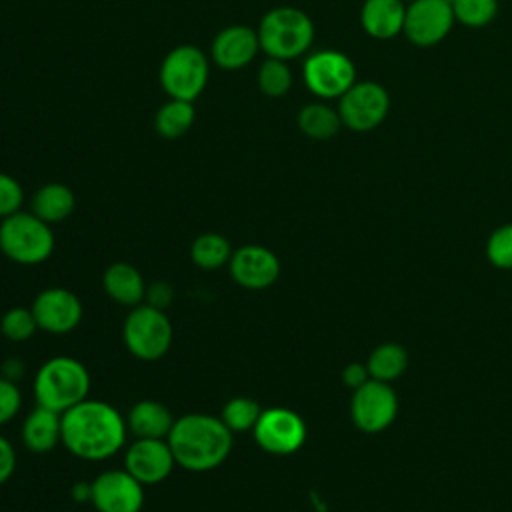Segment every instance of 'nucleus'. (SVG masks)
Listing matches in <instances>:
<instances>
[{
    "label": "nucleus",
    "instance_id": "nucleus-1",
    "mask_svg": "<svg viewBox=\"0 0 512 512\" xmlns=\"http://www.w3.org/2000/svg\"><path fill=\"white\" fill-rule=\"evenodd\" d=\"M128 424L108 402L82 400L62 414V444L80 460L100 462L126 442Z\"/></svg>",
    "mask_w": 512,
    "mask_h": 512
},
{
    "label": "nucleus",
    "instance_id": "nucleus-2",
    "mask_svg": "<svg viewBox=\"0 0 512 512\" xmlns=\"http://www.w3.org/2000/svg\"><path fill=\"white\" fill-rule=\"evenodd\" d=\"M168 444L176 464L190 472H206L218 468L232 452V432L210 414L192 412L174 420Z\"/></svg>",
    "mask_w": 512,
    "mask_h": 512
},
{
    "label": "nucleus",
    "instance_id": "nucleus-3",
    "mask_svg": "<svg viewBox=\"0 0 512 512\" xmlns=\"http://www.w3.org/2000/svg\"><path fill=\"white\" fill-rule=\"evenodd\" d=\"M36 404L64 414L88 398V368L72 356H54L46 360L34 376Z\"/></svg>",
    "mask_w": 512,
    "mask_h": 512
},
{
    "label": "nucleus",
    "instance_id": "nucleus-4",
    "mask_svg": "<svg viewBox=\"0 0 512 512\" xmlns=\"http://www.w3.org/2000/svg\"><path fill=\"white\" fill-rule=\"evenodd\" d=\"M260 50L270 58L292 60L308 52L314 40V22L306 12L294 6L268 10L258 26Z\"/></svg>",
    "mask_w": 512,
    "mask_h": 512
},
{
    "label": "nucleus",
    "instance_id": "nucleus-5",
    "mask_svg": "<svg viewBox=\"0 0 512 512\" xmlns=\"http://www.w3.org/2000/svg\"><path fill=\"white\" fill-rule=\"evenodd\" d=\"M0 250L18 264L34 266L50 258L54 252V232L48 222L34 212H16L2 218Z\"/></svg>",
    "mask_w": 512,
    "mask_h": 512
},
{
    "label": "nucleus",
    "instance_id": "nucleus-6",
    "mask_svg": "<svg viewBox=\"0 0 512 512\" xmlns=\"http://www.w3.org/2000/svg\"><path fill=\"white\" fill-rule=\"evenodd\" d=\"M122 338L128 352L138 360H160L172 344V322L164 310L142 302L126 316Z\"/></svg>",
    "mask_w": 512,
    "mask_h": 512
},
{
    "label": "nucleus",
    "instance_id": "nucleus-7",
    "mask_svg": "<svg viewBox=\"0 0 512 512\" xmlns=\"http://www.w3.org/2000/svg\"><path fill=\"white\" fill-rule=\"evenodd\" d=\"M208 72L206 54L192 44H182L164 56L158 78L170 98L194 102L206 88Z\"/></svg>",
    "mask_w": 512,
    "mask_h": 512
},
{
    "label": "nucleus",
    "instance_id": "nucleus-8",
    "mask_svg": "<svg viewBox=\"0 0 512 512\" xmlns=\"http://www.w3.org/2000/svg\"><path fill=\"white\" fill-rule=\"evenodd\" d=\"M302 80L322 100L340 98L356 82V66L340 50H316L302 64Z\"/></svg>",
    "mask_w": 512,
    "mask_h": 512
},
{
    "label": "nucleus",
    "instance_id": "nucleus-9",
    "mask_svg": "<svg viewBox=\"0 0 512 512\" xmlns=\"http://www.w3.org/2000/svg\"><path fill=\"white\" fill-rule=\"evenodd\" d=\"M390 110L388 90L376 80H356L340 98L338 114L342 126L352 132H370L378 128Z\"/></svg>",
    "mask_w": 512,
    "mask_h": 512
},
{
    "label": "nucleus",
    "instance_id": "nucleus-10",
    "mask_svg": "<svg viewBox=\"0 0 512 512\" xmlns=\"http://www.w3.org/2000/svg\"><path fill=\"white\" fill-rule=\"evenodd\" d=\"M350 416L358 430L378 434L386 430L398 416V396L388 382L370 378L352 390Z\"/></svg>",
    "mask_w": 512,
    "mask_h": 512
},
{
    "label": "nucleus",
    "instance_id": "nucleus-11",
    "mask_svg": "<svg viewBox=\"0 0 512 512\" xmlns=\"http://www.w3.org/2000/svg\"><path fill=\"white\" fill-rule=\"evenodd\" d=\"M252 434L264 452L274 456H288L302 448L306 440V424L294 410L272 406L262 410Z\"/></svg>",
    "mask_w": 512,
    "mask_h": 512
},
{
    "label": "nucleus",
    "instance_id": "nucleus-12",
    "mask_svg": "<svg viewBox=\"0 0 512 512\" xmlns=\"http://www.w3.org/2000/svg\"><path fill=\"white\" fill-rule=\"evenodd\" d=\"M454 22L452 6L444 0H412L406 4L402 32L414 46L428 48L442 42L450 34Z\"/></svg>",
    "mask_w": 512,
    "mask_h": 512
},
{
    "label": "nucleus",
    "instance_id": "nucleus-13",
    "mask_svg": "<svg viewBox=\"0 0 512 512\" xmlns=\"http://www.w3.org/2000/svg\"><path fill=\"white\" fill-rule=\"evenodd\" d=\"M90 502L98 512H140L144 506V484L126 468L106 470L92 480Z\"/></svg>",
    "mask_w": 512,
    "mask_h": 512
},
{
    "label": "nucleus",
    "instance_id": "nucleus-14",
    "mask_svg": "<svg viewBox=\"0 0 512 512\" xmlns=\"http://www.w3.org/2000/svg\"><path fill=\"white\" fill-rule=\"evenodd\" d=\"M176 458L166 438H136L124 454V468L140 484H160L174 470Z\"/></svg>",
    "mask_w": 512,
    "mask_h": 512
},
{
    "label": "nucleus",
    "instance_id": "nucleus-15",
    "mask_svg": "<svg viewBox=\"0 0 512 512\" xmlns=\"http://www.w3.org/2000/svg\"><path fill=\"white\" fill-rule=\"evenodd\" d=\"M232 280L248 290H262L272 286L280 276L278 256L260 244H246L232 252L228 262Z\"/></svg>",
    "mask_w": 512,
    "mask_h": 512
},
{
    "label": "nucleus",
    "instance_id": "nucleus-16",
    "mask_svg": "<svg viewBox=\"0 0 512 512\" xmlns=\"http://www.w3.org/2000/svg\"><path fill=\"white\" fill-rule=\"evenodd\" d=\"M30 308L38 328L48 334H68L82 320V302L74 292L66 288L42 290Z\"/></svg>",
    "mask_w": 512,
    "mask_h": 512
},
{
    "label": "nucleus",
    "instance_id": "nucleus-17",
    "mask_svg": "<svg viewBox=\"0 0 512 512\" xmlns=\"http://www.w3.org/2000/svg\"><path fill=\"white\" fill-rule=\"evenodd\" d=\"M258 50V30L244 24L222 28L212 42V58L224 70L244 68L254 60Z\"/></svg>",
    "mask_w": 512,
    "mask_h": 512
},
{
    "label": "nucleus",
    "instance_id": "nucleus-18",
    "mask_svg": "<svg viewBox=\"0 0 512 512\" xmlns=\"http://www.w3.org/2000/svg\"><path fill=\"white\" fill-rule=\"evenodd\" d=\"M404 0H364L360 8V24L364 32L376 40H390L404 30Z\"/></svg>",
    "mask_w": 512,
    "mask_h": 512
},
{
    "label": "nucleus",
    "instance_id": "nucleus-19",
    "mask_svg": "<svg viewBox=\"0 0 512 512\" xmlns=\"http://www.w3.org/2000/svg\"><path fill=\"white\" fill-rule=\"evenodd\" d=\"M22 442L30 452H50L62 442V414L36 404L22 424Z\"/></svg>",
    "mask_w": 512,
    "mask_h": 512
},
{
    "label": "nucleus",
    "instance_id": "nucleus-20",
    "mask_svg": "<svg viewBox=\"0 0 512 512\" xmlns=\"http://www.w3.org/2000/svg\"><path fill=\"white\" fill-rule=\"evenodd\" d=\"M102 286L106 294L122 306L134 308L142 304L146 296V284L140 270L128 262L110 264L102 274Z\"/></svg>",
    "mask_w": 512,
    "mask_h": 512
},
{
    "label": "nucleus",
    "instance_id": "nucleus-21",
    "mask_svg": "<svg viewBox=\"0 0 512 512\" xmlns=\"http://www.w3.org/2000/svg\"><path fill=\"white\" fill-rule=\"evenodd\" d=\"M174 420L176 418L162 402L140 400L130 408L126 424L128 432H132L136 438H168Z\"/></svg>",
    "mask_w": 512,
    "mask_h": 512
},
{
    "label": "nucleus",
    "instance_id": "nucleus-22",
    "mask_svg": "<svg viewBox=\"0 0 512 512\" xmlns=\"http://www.w3.org/2000/svg\"><path fill=\"white\" fill-rule=\"evenodd\" d=\"M76 206L74 192L60 182H48L42 188H38L32 196V210L38 218H42L48 224H56L66 220Z\"/></svg>",
    "mask_w": 512,
    "mask_h": 512
},
{
    "label": "nucleus",
    "instance_id": "nucleus-23",
    "mask_svg": "<svg viewBox=\"0 0 512 512\" xmlns=\"http://www.w3.org/2000/svg\"><path fill=\"white\" fill-rule=\"evenodd\" d=\"M298 128L312 140H328L338 134L342 120L338 108H332L324 102H310L298 112Z\"/></svg>",
    "mask_w": 512,
    "mask_h": 512
},
{
    "label": "nucleus",
    "instance_id": "nucleus-24",
    "mask_svg": "<svg viewBox=\"0 0 512 512\" xmlns=\"http://www.w3.org/2000/svg\"><path fill=\"white\" fill-rule=\"evenodd\" d=\"M366 366H368L370 378L392 384L394 380H398L404 374V370L408 366V354L400 344L384 342V344H378L370 352Z\"/></svg>",
    "mask_w": 512,
    "mask_h": 512
},
{
    "label": "nucleus",
    "instance_id": "nucleus-25",
    "mask_svg": "<svg viewBox=\"0 0 512 512\" xmlns=\"http://www.w3.org/2000/svg\"><path fill=\"white\" fill-rule=\"evenodd\" d=\"M194 116L196 114L192 102L170 98L158 108L154 116V128L162 138H180L192 128Z\"/></svg>",
    "mask_w": 512,
    "mask_h": 512
},
{
    "label": "nucleus",
    "instance_id": "nucleus-26",
    "mask_svg": "<svg viewBox=\"0 0 512 512\" xmlns=\"http://www.w3.org/2000/svg\"><path fill=\"white\" fill-rule=\"evenodd\" d=\"M192 262L202 270H216L230 262L232 248L230 242L218 232L200 234L190 246Z\"/></svg>",
    "mask_w": 512,
    "mask_h": 512
},
{
    "label": "nucleus",
    "instance_id": "nucleus-27",
    "mask_svg": "<svg viewBox=\"0 0 512 512\" xmlns=\"http://www.w3.org/2000/svg\"><path fill=\"white\" fill-rule=\"evenodd\" d=\"M262 406L248 396H234L230 398L220 414V420L228 426V430L232 434L236 432H252L260 414H262Z\"/></svg>",
    "mask_w": 512,
    "mask_h": 512
},
{
    "label": "nucleus",
    "instance_id": "nucleus-28",
    "mask_svg": "<svg viewBox=\"0 0 512 512\" xmlns=\"http://www.w3.org/2000/svg\"><path fill=\"white\" fill-rule=\"evenodd\" d=\"M258 88L270 98H280L292 88V70L286 60L266 58L258 68Z\"/></svg>",
    "mask_w": 512,
    "mask_h": 512
},
{
    "label": "nucleus",
    "instance_id": "nucleus-29",
    "mask_svg": "<svg viewBox=\"0 0 512 512\" xmlns=\"http://www.w3.org/2000/svg\"><path fill=\"white\" fill-rule=\"evenodd\" d=\"M456 22L468 28H482L498 14V0H456L452 4Z\"/></svg>",
    "mask_w": 512,
    "mask_h": 512
},
{
    "label": "nucleus",
    "instance_id": "nucleus-30",
    "mask_svg": "<svg viewBox=\"0 0 512 512\" xmlns=\"http://www.w3.org/2000/svg\"><path fill=\"white\" fill-rule=\"evenodd\" d=\"M38 330V322L34 318L32 308L14 306L6 310L0 318V332L4 338L12 342H24L32 338V334Z\"/></svg>",
    "mask_w": 512,
    "mask_h": 512
},
{
    "label": "nucleus",
    "instance_id": "nucleus-31",
    "mask_svg": "<svg viewBox=\"0 0 512 512\" xmlns=\"http://www.w3.org/2000/svg\"><path fill=\"white\" fill-rule=\"evenodd\" d=\"M486 258L500 270H512V224H504L488 236Z\"/></svg>",
    "mask_w": 512,
    "mask_h": 512
},
{
    "label": "nucleus",
    "instance_id": "nucleus-32",
    "mask_svg": "<svg viewBox=\"0 0 512 512\" xmlns=\"http://www.w3.org/2000/svg\"><path fill=\"white\" fill-rule=\"evenodd\" d=\"M22 202H24V190L20 182L10 174L0 172V218H8L20 212Z\"/></svg>",
    "mask_w": 512,
    "mask_h": 512
},
{
    "label": "nucleus",
    "instance_id": "nucleus-33",
    "mask_svg": "<svg viewBox=\"0 0 512 512\" xmlns=\"http://www.w3.org/2000/svg\"><path fill=\"white\" fill-rule=\"evenodd\" d=\"M22 406V394L16 382L0 376V426L10 422Z\"/></svg>",
    "mask_w": 512,
    "mask_h": 512
},
{
    "label": "nucleus",
    "instance_id": "nucleus-34",
    "mask_svg": "<svg viewBox=\"0 0 512 512\" xmlns=\"http://www.w3.org/2000/svg\"><path fill=\"white\" fill-rule=\"evenodd\" d=\"M172 296H174L172 286L168 282H164V280H158V282L146 286L144 302L154 306V308H158V310H164L172 302Z\"/></svg>",
    "mask_w": 512,
    "mask_h": 512
},
{
    "label": "nucleus",
    "instance_id": "nucleus-35",
    "mask_svg": "<svg viewBox=\"0 0 512 512\" xmlns=\"http://www.w3.org/2000/svg\"><path fill=\"white\" fill-rule=\"evenodd\" d=\"M16 470V452L14 446L0 436V484H4Z\"/></svg>",
    "mask_w": 512,
    "mask_h": 512
},
{
    "label": "nucleus",
    "instance_id": "nucleus-36",
    "mask_svg": "<svg viewBox=\"0 0 512 512\" xmlns=\"http://www.w3.org/2000/svg\"><path fill=\"white\" fill-rule=\"evenodd\" d=\"M370 380V372H368V366L366 364H360V362H350L344 372H342V382L350 388V390H356L360 388L364 382Z\"/></svg>",
    "mask_w": 512,
    "mask_h": 512
},
{
    "label": "nucleus",
    "instance_id": "nucleus-37",
    "mask_svg": "<svg viewBox=\"0 0 512 512\" xmlns=\"http://www.w3.org/2000/svg\"><path fill=\"white\" fill-rule=\"evenodd\" d=\"M22 374H24V364H22L18 358H8V360H4L0 376L8 378V380H12V382H18V378H20Z\"/></svg>",
    "mask_w": 512,
    "mask_h": 512
},
{
    "label": "nucleus",
    "instance_id": "nucleus-38",
    "mask_svg": "<svg viewBox=\"0 0 512 512\" xmlns=\"http://www.w3.org/2000/svg\"><path fill=\"white\" fill-rule=\"evenodd\" d=\"M70 494L76 502H88L92 496V482H76Z\"/></svg>",
    "mask_w": 512,
    "mask_h": 512
},
{
    "label": "nucleus",
    "instance_id": "nucleus-39",
    "mask_svg": "<svg viewBox=\"0 0 512 512\" xmlns=\"http://www.w3.org/2000/svg\"><path fill=\"white\" fill-rule=\"evenodd\" d=\"M444 2H446V4H450V6H452V4H454V2H456V0H444Z\"/></svg>",
    "mask_w": 512,
    "mask_h": 512
},
{
    "label": "nucleus",
    "instance_id": "nucleus-40",
    "mask_svg": "<svg viewBox=\"0 0 512 512\" xmlns=\"http://www.w3.org/2000/svg\"><path fill=\"white\" fill-rule=\"evenodd\" d=\"M404 2H412V0H404Z\"/></svg>",
    "mask_w": 512,
    "mask_h": 512
}]
</instances>
